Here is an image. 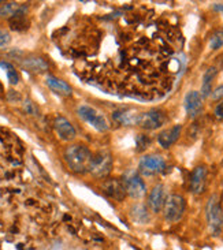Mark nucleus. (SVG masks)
I'll return each instance as SVG.
<instances>
[{"mask_svg": "<svg viewBox=\"0 0 223 250\" xmlns=\"http://www.w3.org/2000/svg\"><path fill=\"white\" fill-rule=\"evenodd\" d=\"M27 10L26 4H20V3H6L4 6L0 8V17H6V18H13L15 14L20 11Z\"/></svg>", "mask_w": 223, "mask_h": 250, "instance_id": "obj_20", "label": "nucleus"}, {"mask_svg": "<svg viewBox=\"0 0 223 250\" xmlns=\"http://www.w3.org/2000/svg\"><path fill=\"white\" fill-rule=\"evenodd\" d=\"M205 216H207V223L210 226L211 232L214 235H218L223 227V210L218 196H212L210 198V201L205 207Z\"/></svg>", "mask_w": 223, "mask_h": 250, "instance_id": "obj_4", "label": "nucleus"}, {"mask_svg": "<svg viewBox=\"0 0 223 250\" xmlns=\"http://www.w3.org/2000/svg\"><path fill=\"white\" fill-rule=\"evenodd\" d=\"M166 203V190L163 185H156L154 189L151 190L148 198V205L149 208L152 209V212H160L164 207Z\"/></svg>", "mask_w": 223, "mask_h": 250, "instance_id": "obj_13", "label": "nucleus"}, {"mask_svg": "<svg viewBox=\"0 0 223 250\" xmlns=\"http://www.w3.org/2000/svg\"><path fill=\"white\" fill-rule=\"evenodd\" d=\"M223 97V85H219L215 90H214V93H212V99L214 100H219V99H222Z\"/></svg>", "mask_w": 223, "mask_h": 250, "instance_id": "obj_28", "label": "nucleus"}, {"mask_svg": "<svg viewBox=\"0 0 223 250\" xmlns=\"http://www.w3.org/2000/svg\"><path fill=\"white\" fill-rule=\"evenodd\" d=\"M78 115H80V118H81L84 122L89 123L90 126H93L99 131L109 130V122H107V119L99 111H96L95 108H92L89 105H81V107H78Z\"/></svg>", "mask_w": 223, "mask_h": 250, "instance_id": "obj_7", "label": "nucleus"}, {"mask_svg": "<svg viewBox=\"0 0 223 250\" xmlns=\"http://www.w3.org/2000/svg\"><path fill=\"white\" fill-rule=\"evenodd\" d=\"M215 116L219 118V119H223V102L219 103L215 107Z\"/></svg>", "mask_w": 223, "mask_h": 250, "instance_id": "obj_29", "label": "nucleus"}, {"mask_svg": "<svg viewBox=\"0 0 223 250\" xmlns=\"http://www.w3.org/2000/svg\"><path fill=\"white\" fill-rule=\"evenodd\" d=\"M54 126L58 135L61 137L63 141H71V140L75 138V128L73 127V125L68 122L66 118L58 116L55 119Z\"/></svg>", "mask_w": 223, "mask_h": 250, "instance_id": "obj_14", "label": "nucleus"}, {"mask_svg": "<svg viewBox=\"0 0 223 250\" xmlns=\"http://www.w3.org/2000/svg\"><path fill=\"white\" fill-rule=\"evenodd\" d=\"M133 212H132V215L134 217L135 222H138V223H147L149 220V215H148V209L141 205V204H137L134 208H133Z\"/></svg>", "mask_w": 223, "mask_h": 250, "instance_id": "obj_22", "label": "nucleus"}, {"mask_svg": "<svg viewBox=\"0 0 223 250\" xmlns=\"http://www.w3.org/2000/svg\"><path fill=\"white\" fill-rule=\"evenodd\" d=\"M23 66L30 70V71H44L47 70V63L40 59V58H33V59H26Z\"/></svg>", "mask_w": 223, "mask_h": 250, "instance_id": "obj_24", "label": "nucleus"}, {"mask_svg": "<svg viewBox=\"0 0 223 250\" xmlns=\"http://www.w3.org/2000/svg\"><path fill=\"white\" fill-rule=\"evenodd\" d=\"M186 209L185 198L179 194H171L166 198V203L163 207V213L166 220L170 223H176L183 216Z\"/></svg>", "mask_w": 223, "mask_h": 250, "instance_id": "obj_5", "label": "nucleus"}, {"mask_svg": "<svg viewBox=\"0 0 223 250\" xmlns=\"http://www.w3.org/2000/svg\"><path fill=\"white\" fill-rule=\"evenodd\" d=\"M1 92H3V85L0 83V93H1Z\"/></svg>", "mask_w": 223, "mask_h": 250, "instance_id": "obj_32", "label": "nucleus"}, {"mask_svg": "<svg viewBox=\"0 0 223 250\" xmlns=\"http://www.w3.org/2000/svg\"><path fill=\"white\" fill-rule=\"evenodd\" d=\"M29 22L26 20V10L20 11L18 14H15L13 18H10V26L13 30H25L27 29Z\"/></svg>", "mask_w": 223, "mask_h": 250, "instance_id": "obj_21", "label": "nucleus"}, {"mask_svg": "<svg viewBox=\"0 0 223 250\" xmlns=\"http://www.w3.org/2000/svg\"><path fill=\"white\" fill-rule=\"evenodd\" d=\"M47 85H48V88L51 89V90H54L55 93H58V95H61V96L71 95V88H70V85L66 83L65 81L59 80V78H56V77H52V75L47 77Z\"/></svg>", "mask_w": 223, "mask_h": 250, "instance_id": "obj_17", "label": "nucleus"}, {"mask_svg": "<svg viewBox=\"0 0 223 250\" xmlns=\"http://www.w3.org/2000/svg\"><path fill=\"white\" fill-rule=\"evenodd\" d=\"M112 168V157L109 152L102 150L92 156V162L89 166V172L97 178H104L111 172Z\"/></svg>", "mask_w": 223, "mask_h": 250, "instance_id": "obj_6", "label": "nucleus"}, {"mask_svg": "<svg viewBox=\"0 0 223 250\" xmlns=\"http://www.w3.org/2000/svg\"><path fill=\"white\" fill-rule=\"evenodd\" d=\"M104 193L116 201H123L128 194L123 181H118V179H110L104 183Z\"/></svg>", "mask_w": 223, "mask_h": 250, "instance_id": "obj_16", "label": "nucleus"}, {"mask_svg": "<svg viewBox=\"0 0 223 250\" xmlns=\"http://www.w3.org/2000/svg\"><path fill=\"white\" fill-rule=\"evenodd\" d=\"M183 105H185V111L189 118H196L203 111V96L200 92L190 90L189 93L185 96Z\"/></svg>", "mask_w": 223, "mask_h": 250, "instance_id": "obj_11", "label": "nucleus"}, {"mask_svg": "<svg viewBox=\"0 0 223 250\" xmlns=\"http://www.w3.org/2000/svg\"><path fill=\"white\" fill-rule=\"evenodd\" d=\"M164 168H166V162L162 156H144L138 163V169L144 176H154L156 174H160Z\"/></svg>", "mask_w": 223, "mask_h": 250, "instance_id": "obj_8", "label": "nucleus"}, {"mask_svg": "<svg viewBox=\"0 0 223 250\" xmlns=\"http://www.w3.org/2000/svg\"><path fill=\"white\" fill-rule=\"evenodd\" d=\"M138 118H140V114H132L129 109H122V111H118L114 114V119L118 121L122 125H126V126H130V125H137L138 122Z\"/></svg>", "mask_w": 223, "mask_h": 250, "instance_id": "obj_19", "label": "nucleus"}, {"mask_svg": "<svg viewBox=\"0 0 223 250\" xmlns=\"http://www.w3.org/2000/svg\"><path fill=\"white\" fill-rule=\"evenodd\" d=\"M25 111L29 112V114H36V107L33 105V103L32 102L25 103Z\"/></svg>", "mask_w": 223, "mask_h": 250, "instance_id": "obj_30", "label": "nucleus"}, {"mask_svg": "<svg viewBox=\"0 0 223 250\" xmlns=\"http://www.w3.org/2000/svg\"><path fill=\"white\" fill-rule=\"evenodd\" d=\"M10 41H11V36L4 30H0V48L6 47L7 44H10Z\"/></svg>", "mask_w": 223, "mask_h": 250, "instance_id": "obj_26", "label": "nucleus"}, {"mask_svg": "<svg viewBox=\"0 0 223 250\" xmlns=\"http://www.w3.org/2000/svg\"><path fill=\"white\" fill-rule=\"evenodd\" d=\"M166 121H167V116L164 114V111L155 108L151 109L148 112L140 114L137 125L145 130H156V128L162 127Z\"/></svg>", "mask_w": 223, "mask_h": 250, "instance_id": "obj_9", "label": "nucleus"}, {"mask_svg": "<svg viewBox=\"0 0 223 250\" xmlns=\"http://www.w3.org/2000/svg\"><path fill=\"white\" fill-rule=\"evenodd\" d=\"M92 153L85 145H71L65 152V160L71 171L77 174H85L89 171L92 162Z\"/></svg>", "mask_w": 223, "mask_h": 250, "instance_id": "obj_3", "label": "nucleus"}, {"mask_svg": "<svg viewBox=\"0 0 223 250\" xmlns=\"http://www.w3.org/2000/svg\"><path fill=\"white\" fill-rule=\"evenodd\" d=\"M0 67H3L6 70L7 73V78H8V81L11 85H17L18 82H20V75H18V71L15 70L11 63H8V62H0Z\"/></svg>", "mask_w": 223, "mask_h": 250, "instance_id": "obj_23", "label": "nucleus"}, {"mask_svg": "<svg viewBox=\"0 0 223 250\" xmlns=\"http://www.w3.org/2000/svg\"><path fill=\"white\" fill-rule=\"evenodd\" d=\"M138 15L125 14V23L114 29V51L84 77L110 93L157 100L171 90L183 68L182 34L167 21Z\"/></svg>", "mask_w": 223, "mask_h": 250, "instance_id": "obj_1", "label": "nucleus"}, {"mask_svg": "<svg viewBox=\"0 0 223 250\" xmlns=\"http://www.w3.org/2000/svg\"><path fill=\"white\" fill-rule=\"evenodd\" d=\"M0 159L10 163L15 168L22 163V146L20 140L3 128H0ZM3 169L6 171L8 168L0 162V172Z\"/></svg>", "mask_w": 223, "mask_h": 250, "instance_id": "obj_2", "label": "nucleus"}, {"mask_svg": "<svg viewBox=\"0 0 223 250\" xmlns=\"http://www.w3.org/2000/svg\"><path fill=\"white\" fill-rule=\"evenodd\" d=\"M149 142H151V140H148V137H147V135H140V137H138V140H137V145L140 146L138 150H144V149L147 148V146L149 145Z\"/></svg>", "mask_w": 223, "mask_h": 250, "instance_id": "obj_27", "label": "nucleus"}, {"mask_svg": "<svg viewBox=\"0 0 223 250\" xmlns=\"http://www.w3.org/2000/svg\"><path fill=\"white\" fill-rule=\"evenodd\" d=\"M214 8H215L217 11H221V13H223V4H215V6H214Z\"/></svg>", "mask_w": 223, "mask_h": 250, "instance_id": "obj_31", "label": "nucleus"}, {"mask_svg": "<svg viewBox=\"0 0 223 250\" xmlns=\"http://www.w3.org/2000/svg\"><path fill=\"white\" fill-rule=\"evenodd\" d=\"M207 181V168L204 166H199L193 169L190 175V191L193 194H201L205 188Z\"/></svg>", "mask_w": 223, "mask_h": 250, "instance_id": "obj_12", "label": "nucleus"}, {"mask_svg": "<svg viewBox=\"0 0 223 250\" xmlns=\"http://www.w3.org/2000/svg\"><path fill=\"white\" fill-rule=\"evenodd\" d=\"M181 131H182V126L181 125H176L173 127L167 128V130H163L162 133L157 137V141L160 144V146L164 149H169L171 145H174L179 135H181Z\"/></svg>", "mask_w": 223, "mask_h": 250, "instance_id": "obj_15", "label": "nucleus"}, {"mask_svg": "<svg viewBox=\"0 0 223 250\" xmlns=\"http://www.w3.org/2000/svg\"><path fill=\"white\" fill-rule=\"evenodd\" d=\"M223 47V30H218L211 36L210 48L211 49H219Z\"/></svg>", "mask_w": 223, "mask_h": 250, "instance_id": "obj_25", "label": "nucleus"}, {"mask_svg": "<svg viewBox=\"0 0 223 250\" xmlns=\"http://www.w3.org/2000/svg\"><path fill=\"white\" fill-rule=\"evenodd\" d=\"M123 185H125V189L126 193L132 198H142L144 194L147 193V188H145V183L142 181L140 176L137 174H130L126 176V179H123Z\"/></svg>", "mask_w": 223, "mask_h": 250, "instance_id": "obj_10", "label": "nucleus"}, {"mask_svg": "<svg viewBox=\"0 0 223 250\" xmlns=\"http://www.w3.org/2000/svg\"><path fill=\"white\" fill-rule=\"evenodd\" d=\"M217 74V67L207 68V71L204 73L203 85H201V96L203 97H208L211 95V92H212V81L215 80Z\"/></svg>", "mask_w": 223, "mask_h": 250, "instance_id": "obj_18", "label": "nucleus"}]
</instances>
